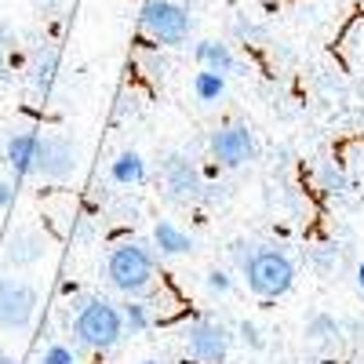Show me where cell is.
Returning <instances> with one entry per match:
<instances>
[{
  "instance_id": "obj_4",
  "label": "cell",
  "mask_w": 364,
  "mask_h": 364,
  "mask_svg": "<svg viewBox=\"0 0 364 364\" xmlns=\"http://www.w3.org/2000/svg\"><path fill=\"white\" fill-rule=\"evenodd\" d=\"M142 33L154 41V44H164V48H178L190 41V29H193V18L190 11L175 4V0H146L142 4Z\"/></svg>"
},
{
  "instance_id": "obj_23",
  "label": "cell",
  "mask_w": 364,
  "mask_h": 364,
  "mask_svg": "<svg viewBox=\"0 0 364 364\" xmlns=\"http://www.w3.org/2000/svg\"><path fill=\"white\" fill-rule=\"evenodd\" d=\"M15 182H8V178H0V211H8L11 204H15Z\"/></svg>"
},
{
  "instance_id": "obj_5",
  "label": "cell",
  "mask_w": 364,
  "mask_h": 364,
  "mask_svg": "<svg viewBox=\"0 0 364 364\" xmlns=\"http://www.w3.org/2000/svg\"><path fill=\"white\" fill-rule=\"evenodd\" d=\"M41 295L37 284L26 277H0V328L11 336H26L37 321Z\"/></svg>"
},
{
  "instance_id": "obj_6",
  "label": "cell",
  "mask_w": 364,
  "mask_h": 364,
  "mask_svg": "<svg viewBox=\"0 0 364 364\" xmlns=\"http://www.w3.org/2000/svg\"><path fill=\"white\" fill-rule=\"evenodd\" d=\"M80 168V146L66 132H44L41 135V157H37V175L44 182H70Z\"/></svg>"
},
{
  "instance_id": "obj_19",
  "label": "cell",
  "mask_w": 364,
  "mask_h": 364,
  "mask_svg": "<svg viewBox=\"0 0 364 364\" xmlns=\"http://www.w3.org/2000/svg\"><path fill=\"white\" fill-rule=\"evenodd\" d=\"M237 336H240V343H245L248 350H266V339H262V328L255 324V321H240V328H237Z\"/></svg>"
},
{
  "instance_id": "obj_8",
  "label": "cell",
  "mask_w": 364,
  "mask_h": 364,
  "mask_svg": "<svg viewBox=\"0 0 364 364\" xmlns=\"http://www.w3.org/2000/svg\"><path fill=\"white\" fill-rule=\"evenodd\" d=\"M161 175H164V193L171 204H197V200H208V186L200 171L193 168V161H186L182 154H168L161 161Z\"/></svg>"
},
{
  "instance_id": "obj_27",
  "label": "cell",
  "mask_w": 364,
  "mask_h": 364,
  "mask_svg": "<svg viewBox=\"0 0 364 364\" xmlns=\"http://www.w3.org/2000/svg\"><path fill=\"white\" fill-rule=\"evenodd\" d=\"M139 364H157V360H139Z\"/></svg>"
},
{
  "instance_id": "obj_21",
  "label": "cell",
  "mask_w": 364,
  "mask_h": 364,
  "mask_svg": "<svg viewBox=\"0 0 364 364\" xmlns=\"http://www.w3.org/2000/svg\"><path fill=\"white\" fill-rule=\"evenodd\" d=\"M208 291L211 295H230L233 291V277H230V273L226 269H208Z\"/></svg>"
},
{
  "instance_id": "obj_18",
  "label": "cell",
  "mask_w": 364,
  "mask_h": 364,
  "mask_svg": "<svg viewBox=\"0 0 364 364\" xmlns=\"http://www.w3.org/2000/svg\"><path fill=\"white\" fill-rule=\"evenodd\" d=\"M339 336V321L331 317V314H314L306 321V339L314 343H328V339H336Z\"/></svg>"
},
{
  "instance_id": "obj_22",
  "label": "cell",
  "mask_w": 364,
  "mask_h": 364,
  "mask_svg": "<svg viewBox=\"0 0 364 364\" xmlns=\"http://www.w3.org/2000/svg\"><path fill=\"white\" fill-rule=\"evenodd\" d=\"M41 364H77V353H73L70 346H63V343H51V346L44 350Z\"/></svg>"
},
{
  "instance_id": "obj_2",
  "label": "cell",
  "mask_w": 364,
  "mask_h": 364,
  "mask_svg": "<svg viewBox=\"0 0 364 364\" xmlns=\"http://www.w3.org/2000/svg\"><path fill=\"white\" fill-rule=\"evenodd\" d=\"M157 277V259L149 248H142L139 240H120L106 255V281L128 299H139L142 291L154 288Z\"/></svg>"
},
{
  "instance_id": "obj_3",
  "label": "cell",
  "mask_w": 364,
  "mask_h": 364,
  "mask_svg": "<svg viewBox=\"0 0 364 364\" xmlns=\"http://www.w3.org/2000/svg\"><path fill=\"white\" fill-rule=\"evenodd\" d=\"M240 273H245L248 288L259 299H281L295 284V262L281 248H255V252H248V259L240 262Z\"/></svg>"
},
{
  "instance_id": "obj_9",
  "label": "cell",
  "mask_w": 364,
  "mask_h": 364,
  "mask_svg": "<svg viewBox=\"0 0 364 364\" xmlns=\"http://www.w3.org/2000/svg\"><path fill=\"white\" fill-rule=\"evenodd\" d=\"M208 149H211V161L219 168H245L259 154L255 135L248 132V124H223L219 132H211Z\"/></svg>"
},
{
  "instance_id": "obj_14",
  "label": "cell",
  "mask_w": 364,
  "mask_h": 364,
  "mask_svg": "<svg viewBox=\"0 0 364 364\" xmlns=\"http://www.w3.org/2000/svg\"><path fill=\"white\" fill-rule=\"evenodd\" d=\"M109 175H113V182H120V186H139V182H146V161H142V154L124 149V154L109 164Z\"/></svg>"
},
{
  "instance_id": "obj_1",
  "label": "cell",
  "mask_w": 364,
  "mask_h": 364,
  "mask_svg": "<svg viewBox=\"0 0 364 364\" xmlns=\"http://www.w3.org/2000/svg\"><path fill=\"white\" fill-rule=\"evenodd\" d=\"M124 314H120L117 302L102 299V295H91L84 302H77V314H73V339L84 350H95L106 353L113 350L120 339H124Z\"/></svg>"
},
{
  "instance_id": "obj_26",
  "label": "cell",
  "mask_w": 364,
  "mask_h": 364,
  "mask_svg": "<svg viewBox=\"0 0 364 364\" xmlns=\"http://www.w3.org/2000/svg\"><path fill=\"white\" fill-rule=\"evenodd\" d=\"M0 364H18V360H15L11 353H4V350H0Z\"/></svg>"
},
{
  "instance_id": "obj_11",
  "label": "cell",
  "mask_w": 364,
  "mask_h": 364,
  "mask_svg": "<svg viewBox=\"0 0 364 364\" xmlns=\"http://www.w3.org/2000/svg\"><path fill=\"white\" fill-rule=\"evenodd\" d=\"M4 164L15 171V175H37V157H41V132H29V128H11L4 135Z\"/></svg>"
},
{
  "instance_id": "obj_10",
  "label": "cell",
  "mask_w": 364,
  "mask_h": 364,
  "mask_svg": "<svg viewBox=\"0 0 364 364\" xmlns=\"http://www.w3.org/2000/svg\"><path fill=\"white\" fill-rule=\"evenodd\" d=\"M48 255V237L37 233L33 226H18L8 240H4V252H0V262H4L8 269H29L44 262Z\"/></svg>"
},
{
  "instance_id": "obj_24",
  "label": "cell",
  "mask_w": 364,
  "mask_h": 364,
  "mask_svg": "<svg viewBox=\"0 0 364 364\" xmlns=\"http://www.w3.org/2000/svg\"><path fill=\"white\" fill-rule=\"evenodd\" d=\"M4 70H8V51H4V41H0V77H4Z\"/></svg>"
},
{
  "instance_id": "obj_7",
  "label": "cell",
  "mask_w": 364,
  "mask_h": 364,
  "mask_svg": "<svg viewBox=\"0 0 364 364\" xmlns=\"http://www.w3.org/2000/svg\"><path fill=\"white\" fill-rule=\"evenodd\" d=\"M186 353L197 360V364H226L230 357V346H233V336L230 328L215 317H197L186 324Z\"/></svg>"
},
{
  "instance_id": "obj_20",
  "label": "cell",
  "mask_w": 364,
  "mask_h": 364,
  "mask_svg": "<svg viewBox=\"0 0 364 364\" xmlns=\"http://www.w3.org/2000/svg\"><path fill=\"white\" fill-rule=\"evenodd\" d=\"M321 186H324V193H346V175L339 168L324 164L321 168Z\"/></svg>"
},
{
  "instance_id": "obj_12",
  "label": "cell",
  "mask_w": 364,
  "mask_h": 364,
  "mask_svg": "<svg viewBox=\"0 0 364 364\" xmlns=\"http://www.w3.org/2000/svg\"><path fill=\"white\" fill-rule=\"evenodd\" d=\"M193 55H197L200 70L223 73V77H230V73L237 70V55H233V48H230V44H223V41H200Z\"/></svg>"
},
{
  "instance_id": "obj_25",
  "label": "cell",
  "mask_w": 364,
  "mask_h": 364,
  "mask_svg": "<svg viewBox=\"0 0 364 364\" xmlns=\"http://www.w3.org/2000/svg\"><path fill=\"white\" fill-rule=\"evenodd\" d=\"M357 288H360V291H364V262H360V266H357Z\"/></svg>"
},
{
  "instance_id": "obj_15",
  "label": "cell",
  "mask_w": 364,
  "mask_h": 364,
  "mask_svg": "<svg viewBox=\"0 0 364 364\" xmlns=\"http://www.w3.org/2000/svg\"><path fill=\"white\" fill-rule=\"evenodd\" d=\"M193 95L200 102H219L226 95V77L223 73H211V70H200L193 77Z\"/></svg>"
},
{
  "instance_id": "obj_16",
  "label": "cell",
  "mask_w": 364,
  "mask_h": 364,
  "mask_svg": "<svg viewBox=\"0 0 364 364\" xmlns=\"http://www.w3.org/2000/svg\"><path fill=\"white\" fill-rule=\"evenodd\" d=\"M120 314H124V331L128 336H142V331L154 324V314H149V306L139 302V299H128L124 306H120Z\"/></svg>"
},
{
  "instance_id": "obj_17",
  "label": "cell",
  "mask_w": 364,
  "mask_h": 364,
  "mask_svg": "<svg viewBox=\"0 0 364 364\" xmlns=\"http://www.w3.org/2000/svg\"><path fill=\"white\" fill-rule=\"evenodd\" d=\"M55 66H58V51L55 48H41L37 51V66H33V87L48 91L55 80Z\"/></svg>"
},
{
  "instance_id": "obj_13",
  "label": "cell",
  "mask_w": 364,
  "mask_h": 364,
  "mask_svg": "<svg viewBox=\"0 0 364 364\" xmlns=\"http://www.w3.org/2000/svg\"><path fill=\"white\" fill-rule=\"evenodd\" d=\"M154 245H157L161 255L178 259V255H190V252H193V237H190L186 230H178L175 223L161 219V223L154 226Z\"/></svg>"
}]
</instances>
